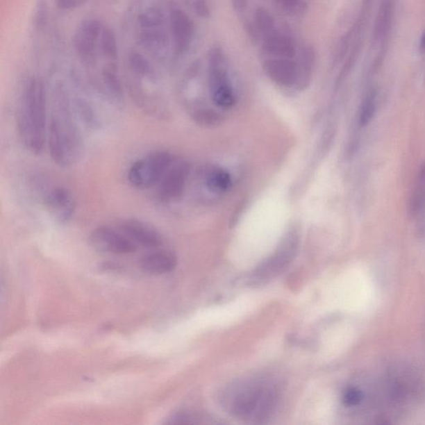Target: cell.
<instances>
[{"label": "cell", "instance_id": "obj_1", "mask_svg": "<svg viewBox=\"0 0 425 425\" xmlns=\"http://www.w3.org/2000/svg\"><path fill=\"white\" fill-rule=\"evenodd\" d=\"M69 93L57 84L52 93L48 144L51 158L62 168L78 162L83 150V135Z\"/></svg>", "mask_w": 425, "mask_h": 425}, {"label": "cell", "instance_id": "obj_2", "mask_svg": "<svg viewBox=\"0 0 425 425\" xmlns=\"http://www.w3.org/2000/svg\"><path fill=\"white\" fill-rule=\"evenodd\" d=\"M16 126L21 143L33 155L44 151L47 139V93L42 81L24 83L16 106Z\"/></svg>", "mask_w": 425, "mask_h": 425}, {"label": "cell", "instance_id": "obj_3", "mask_svg": "<svg viewBox=\"0 0 425 425\" xmlns=\"http://www.w3.org/2000/svg\"><path fill=\"white\" fill-rule=\"evenodd\" d=\"M224 406L233 415L244 419H262L274 410L278 390L270 382L252 379L229 385L223 392Z\"/></svg>", "mask_w": 425, "mask_h": 425}, {"label": "cell", "instance_id": "obj_4", "mask_svg": "<svg viewBox=\"0 0 425 425\" xmlns=\"http://www.w3.org/2000/svg\"><path fill=\"white\" fill-rule=\"evenodd\" d=\"M175 160V157L168 151L152 152L131 165L127 180L137 189L153 188L159 184Z\"/></svg>", "mask_w": 425, "mask_h": 425}, {"label": "cell", "instance_id": "obj_5", "mask_svg": "<svg viewBox=\"0 0 425 425\" xmlns=\"http://www.w3.org/2000/svg\"><path fill=\"white\" fill-rule=\"evenodd\" d=\"M209 80L211 97L221 108H231L235 103V96L224 66V55L219 49L210 51Z\"/></svg>", "mask_w": 425, "mask_h": 425}, {"label": "cell", "instance_id": "obj_6", "mask_svg": "<svg viewBox=\"0 0 425 425\" xmlns=\"http://www.w3.org/2000/svg\"><path fill=\"white\" fill-rule=\"evenodd\" d=\"M140 38L142 44L155 54H160L168 44L165 19L158 8H148L139 19Z\"/></svg>", "mask_w": 425, "mask_h": 425}, {"label": "cell", "instance_id": "obj_7", "mask_svg": "<svg viewBox=\"0 0 425 425\" xmlns=\"http://www.w3.org/2000/svg\"><path fill=\"white\" fill-rule=\"evenodd\" d=\"M42 201L47 211L58 223L69 222L74 215L76 201L71 190L62 185L44 187Z\"/></svg>", "mask_w": 425, "mask_h": 425}, {"label": "cell", "instance_id": "obj_8", "mask_svg": "<svg viewBox=\"0 0 425 425\" xmlns=\"http://www.w3.org/2000/svg\"><path fill=\"white\" fill-rule=\"evenodd\" d=\"M89 243L99 252L117 255L134 253L138 249V246L120 229L116 231L108 226L93 229L89 235Z\"/></svg>", "mask_w": 425, "mask_h": 425}, {"label": "cell", "instance_id": "obj_9", "mask_svg": "<svg viewBox=\"0 0 425 425\" xmlns=\"http://www.w3.org/2000/svg\"><path fill=\"white\" fill-rule=\"evenodd\" d=\"M190 171L188 163L185 161H174L172 167L156 185V198L158 201L168 203L180 198L184 193Z\"/></svg>", "mask_w": 425, "mask_h": 425}, {"label": "cell", "instance_id": "obj_10", "mask_svg": "<svg viewBox=\"0 0 425 425\" xmlns=\"http://www.w3.org/2000/svg\"><path fill=\"white\" fill-rule=\"evenodd\" d=\"M103 25L97 20L85 21L78 28L74 36V47L80 61L90 67L97 59V49L100 44Z\"/></svg>", "mask_w": 425, "mask_h": 425}, {"label": "cell", "instance_id": "obj_11", "mask_svg": "<svg viewBox=\"0 0 425 425\" xmlns=\"http://www.w3.org/2000/svg\"><path fill=\"white\" fill-rule=\"evenodd\" d=\"M119 229L138 246L157 249L163 244L162 236L157 229L137 219H126L119 224Z\"/></svg>", "mask_w": 425, "mask_h": 425}, {"label": "cell", "instance_id": "obj_12", "mask_svg": "<svg viewBox=\"0 0 425 425\" xmlns=\"http://www.w3.org/2000/svg\"><path fill=\"white\" fill-rule=\"evenodd\" d=\"M174 49L178 53H184L189 48L194 35V24L188 15L181 10H175L169 15Z\"/></svg>", "mask_w": 425, "mask_h": 425}, {"label": "cell", "instance_id": "obj_13", "mask_svg": "<svg viewBox=\"0 0 425 425\" xmlns=\"http://www.w3.org/2000/svg\"><path fill=\"white\" fill-rule=\"evenodd\" d=\"M263 69L267 76L280 86L288 88L299 83V65L291 59H271L265 62Z\"/></svg>", "mask_w": 425, "mask_h": 425}, {"label": "cell", "instance_id": "obj_14", "mask_svg": "<svg viewBox=\"0 0 425 425\" xmlns=\"http://www.w3.org/2000/svg\"><path fill=\"white\" fill-rule=\"evenodd\" d=\"M297 242V238L294 235L288 236L274 256L272 257L269 262H267L265 265L259 267L257 270L256 277L258 278V280H265L274 277L276 274H278L284 267H286L294 256Z\"/></svg>", "mask_w": 425, "mask_h": 425}, {"label": "cell", "instance_id": "obj_15", "mask_svg": "<svg viewBox=\"0 0 425 425\" xmlns=\"http://www.w3.org/2000/svg\"><path fill=\"white\" fill-rule=\"evenodd\" d=\"M177 266V257L169 250H157L144 255L140 260V267L144 273L151 275H163L171 273Z\"/></svg>", "mask_w": 425, "mask_h": 425}, {"label": "cell", "instance_id": "obj_16", "mask_svg": "<svg viewBox=\"0 0 425 425\" xmlns=\"http://www.w3.org/2000/svg\"><path fill=\"white\" fill-rule=\"evenodd\" d=\"M395 12V0H382L374 24V44L384 46L392 29Z\"/></svg>", "mask_w": 425, "mask_h": 425}, {"label": "cell", "instance_id": "obj_17", "mask_svg": "<svg viewBox=\"0 0 425 425\" xmlns=\"http://www.w3.org/2000/svg\"><path fill=\"white\" fill-rule=\"evenodd\" d=\"M263 52L283 58H292L296 53V44L292 38L274 33L265 38Z\"/></svg>", "mask_w": 425, "mask_h": 425}, {"label": "cell", "instance_id": "obj_18", "mask_svg": "<svg viewBox=\"0 0 425 425\" xmlns=\"http://www.w3.org/2000/svg\"><path fill=\"white\" fill-rule=\"evenodd\" d=\"M412 191L409 211L412 217H417L425 210V163L420 167Z\"/></svg>", "mask_w": 425, "mask_h": 425}, {"label": "cell", "instance_id": "obj_19", "mask_svg": "<svg viewBox=\"0 0 425 425\" xmlns=\"http://www.w3.org/2000/svg\"><path fill=\"white\" fill-rule=\"evenodd\" d=\"M208 189L214 193H224L231 188L232 178L222 168H215L206 176Z\"/></svg>", "mask_w": 425, "mask_h": 425}, {"label": "cell", "instance_id": "obj_20", "mask_svg": "<svg viewBox=\"0 0 425 425\" xmlns=\"http://www.w3.org/2000/svg\"><path fill=\"white\" fill-rule=\"evenodd\" d=\"M314 62H315V52L312 47L308 46L304 48L301 53L299 67V87L303 88L308 86L310 78H311Z\"/></svg>", "mask_w": 425, "mask_h": 425}, {"label": "cell", "instance_id": "obj_21", "mask_svg": "<svg viewBox=\"0 0 425 425\" xmlns=\"http://www.w3.org/2000/svg\"><path fill=\"white\" fill-rule=\"evenodd\" d=\"M99 49L110 63H117L118 49L116 38L109 28H103L100 37Z\"/></svg>", "mask_w": 425, "mask_h": 425}, {"label": "cell", "instance_id": "obj_22", "mask_svg": "<svg viewBox=\"0 0 425 425\" xmlns=\"http://www.w3.org/2000/svg\"><path fill=\"white\" fill-rule=\"evenodd\" d=\"M253 27L265 38L274 33L275 23L273 16L265 8H258L253 15Z\"/></svg>", "mask_w": 425, "mask_h": 425}, {"label": "cell", "instance_id": "obj_23", "mask_svg": "<svg viewBox=\"0 0 425 425\" xmlns=\"http://www.w3.org/2000/svg\"><path fill=\"white\" fill-rule=\"evenodd\" d=\"M376 112V92L372 89L365 96L361 103L358 122L361 127L367 126L372 122Z\"/></svg>", "mask_w": 425, "mask_h": 425}, {"label": "cell", "instance_id": "obj_24", "mask_svg": "<svg viewBox=\"0 0 425 425\" xmlns=\"http://www.w3.org/2000/svg\"><path fill=\"white\" fill-rule=\"evenodd\" d=\"M276 7L286 14H297L303 10L304 3L301 0H273Z\"/></svg>", "mask_w": 425, "mask_h": 425}, {"label": "cell", "instance_id": "obj_25", "mask_svg": "<svg viewBox=\"0 0 425 425\" xmlns=\"http://www.w3.org/2000/svg\"><path fill=\"white\" fill-rule=\"evenodd\" d=\"M362 399V392L356 388L346 389L342 394V403L347 407L358 406Z\"/></svg>", "mask_w": 425, "mask_h": 425}, {"label": "cell", "instance_id": "obj_26", "mask_svg": "<svg viewBox=\"0 0 425 425\" xmlns=\"http://www.w3.org/2000/svg\"><path fill=\"white\" fill-rule=\"evenodd\" d=\"M194 12L199 17H202V18H207V17L210 16V10L209 6L205 1H202V0H199L194 3Z\"/></svg>", "mask_w": 425, "mask_h": 425}, {"label": "cell", "instance_id": "obj_27", "mask_svg": "<svg viewBox=\"0 0 425 425\" xmlns=\"http://www.w3.org/2000/svg\"><path fill=\"white\" fill-rule=\"evenodd\" d=\"M233 6L238 12H242L247 8V0H232Z\"/></svg>", "mask_w": 425, "mask_h": 425}, {"label": "cell", "instance_id": "obj_28", "mask_svg": "<svg viewBox=\"0 0 425 425\" xmlns=\"http://www.w3.org/2000/svg\"><path fill=\"white\" fill-rule=\"evenodd\" d=\"M59 6L65 8H69L76 6L78 0H58Z\"/></svg>", "mask_w": 425, "mask_h": 425}, {"label": "cell", "instance_id": "obj_29", "mask_svg": "<svg viewBox=\"0 0 425 425\" xmlns=\"http://www.w3.org/2000/svg\"><path fill=\"white\" fill-rule=\"evenodd\" d=\"M419 47L420 53H425V29L422 33V38H420Z\"/></svg>", "mask_w": 425, "mask_h": 425}]
</instances>
